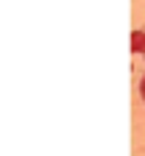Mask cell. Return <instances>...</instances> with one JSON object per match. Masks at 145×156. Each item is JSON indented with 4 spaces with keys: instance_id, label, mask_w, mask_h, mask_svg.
Instances as JSON below:
<instances>
[{
    "instance_id": "cell-1",
    "label": "cell",
    "mask_w": 145,
    "mask_h": 156,
    "mask_svg": "<svg viewBox=\"0 0 145 156\" xmlns=\"http://www.w3.org/2000/svg\"><path fill=\"white\" fill-rule=\"evenodd\" d=\"M131 53L145 56V31H131Z\"/></svg>"
},
{
    "instance_id": "cell-2",
    "label": "cell",
    "mask_w": 145,
    "mask_h": 156,
    "mask_svg": "<svg viewBox=\"0 0 145 156\" xmlns=\"http://www.w3.org/2000/svg\"><path fill=\"white\" fill-rule=\"evenodd\" d=\"M140 95L145 98V73H142V81H140Z\"/></svg>"
}]
</instances>
